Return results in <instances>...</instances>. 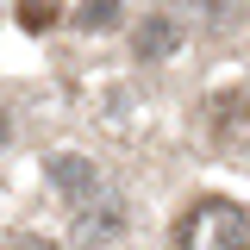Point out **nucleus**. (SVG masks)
<instances>
[{
    "mask_svg": "<svg viewBox=\"0 0 250 250\" xmlns=\"http://www.w3.org/2000/svg\"><path fill=\"white\" fill-rule=\"evenodd\" d=\"M175 250H250V213L238 200H194L175 219Z\"/></svg>",
    "mask_w": 250,
    "mask_h": 250,
    "instance_id": "f257e3e1",
    "label": "nucleus"
},
{
    "mask_svg": "<svg viewBox=\"0 0 250 250\" xmlns=\"http://www.w3.org/2000/svg\"><path fill=\"white\" fill-rule=\"evenodd\" d=\"M175 44V25L169 19H150V25L138 31V57H156V50H169Z\"/></svg>",
    "mask_w": 250,
    "mask_h": 250,
    "instance_id": "f03ea898",
    "label": "nucleus"
},
{
    "mask_svg": "<svg viewBox=\"0 0 250 250\" xmlns=\"http://www.w3.org/2000/svg\"><path fill=\"white\" fill-rule=\"evenodd\" d=\"M50 19H57V0H25V6H19V25L25 31H44Z\"/></svg>",
    "mask_w": 250,
    "mask_h": 250,
    "instance_id": "7ed1b4c3",
    "label": "nucleus"
}]
</instances>
